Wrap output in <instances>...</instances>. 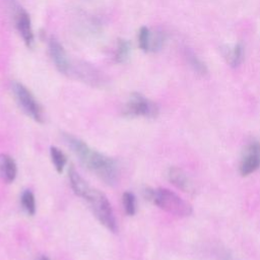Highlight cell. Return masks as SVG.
<instances>
[{
  "label": "cell",
  "instance_id": "6da1fadb",
  "mask_svg": "<svg viewBox=\"0 0 260 260\" xmlns=\"http://www.w3.org/2000/svg\"><path fill=\"white\" fill-rule=\"evenodd\" d=\"M62 138L83 167L107 185L117 184L120 170L115 159L92 149L83 140L70 133H62Z\"/></svg>",
  "mask_w": 260,
  "mask_h": 260
},
{
  "label": "cell",
  "instance_id": "7a4b0ae2",
  "mask_svg": "<svg viewBox=\"0 0 260 260\" xmlns=\"http://www.w3.org/2000/svg\"><path fill=\"white\" fill-rule=\"evenodd\" d=\"M69 184L73 192L80 198H82L96 219L109 231L115 233L117 231L116 218L106 195L100 190L91 187L74 169L73 166L69 168L68 171Z\"/></svg>",
  "mask_w": 260,
  "mask_h": 260
},
{
  "label": "cell",
  "instance_id": "3957f363",
  "mask_svg": "<svg viewBox=\"0 0 260 260\" xmlns=\"http://www.w3.org/2000/svg\"><path fill=\"white\" fill-rule=\"evenodd\" d=\"M144 196L160 209L180 217L192 213V206L175 192L166 188H146Z\"/></svg>",
  "mask_w": 260,
  "mask_h": 260
},
{
  "label": "cell",
  "instance_id": "277c9868",
  "mask_svg": "<svg viewBox=\"0 0 260 260\" xmlns=\"http://www.w3.org/2000/svg\"><path fill=\"white\" fill-rule=\"evenodd\" d=\"M12 91L20 109L34 121L43 123L45 120L43 108L30 90L27 89L23 84L14 82L12 84Z\"/></svg>",
  "mask_w": 260,
  "mask_h": 260
},
{
  "label": "cell",
  "instance_id": "5b68a950",
  "mask_svg": "<svg viewBox=\"0 0 260 260\" xmlns=\"http://www.w3.org/2000/svg\"><path fill=\"white\" fill-rule=\"evenodd\" d=\"M123 115L131 118H155L158 115V107L155 103L148 100L141 93L133 92L123 109Z\"/></svg>",
  "mask_w": 260,
  "mask_h": 260
},
{
  "label": "cell",
  "instance_id": "8992f818",
  "mask_svg": "<svg viewBox=\"0 0 260 260\" xmlns=\"http://www.w3.org/2000/svg\"><path fill=\"white\" fill-rule=\"evenodd\" d=\"M260 168V142L251 141L244 150L241 162L240 174L243 177H247Z\"/></svg>",
  "mask_w": 260,
  "mask_h": 260
},
{
  "label": "cell",
  "instance_id": "52a82bcc",
  "mask_svg": "<svg viewBox=\"0 0 260 260\" xmlns=\"http://www.w3.org/2000/svg\"><path fill=\"white\" fill-rule=\"evenodd\" d=\"M49 51L57 69L64 74H70L72 70L71 64L62 45L57 40L51 39L49 42Z\"/></svg>",
  "mask_w": 260,
  "mask_h": 260
},
{
  "label": "cell",
  "instance_id": "ba28073f",
  "mask_svg": "<svg viewBox=\"0 0 260 260\" xmlns=\"http://www.w3.org/2000/svg\"><path fill=\"white\" fill-rule=\"evenodd\" d=\"M167 177L168 180L178 189L189 193L194 191V186L193 183L191 182V179L182 169L177 167L169 168L167 172Z\"/></svg>",
  "mask_w": 260,
  "mask_h": 260
},
{
  "label": "cell",
  "instance_id": "9c48e42d",
  "mask_svg": "<svg viewBox=\"0 0 260 260\" xmlns=\"http://www.w3.org/2000/svg\"><path fill=\"white\" fill-rule=\"evenodd\" d=\"M16 28L21 36L23 42L27 47H31L34 44V32L30 24V19L26 11L23 9H19L16 13L15 18Z\"/></svg>",
  "mask_w": 260,
  "mask_h": 260
},
{
  "label": "cell",
  "instance_id": "30bf717a",
  "mask_svg": "<svg viewBox=\"0 0 260 260\" xmlns=\"http://www.w3.org/2000/svg\"><path fill=\"white\" fill-rule=\"evenodd\" d=\"M17 168L14 159L7 154H0V178L7 183L15 180Z\"/></svg>",
  "mask_w": 260,
  "mask_h": 260
},
{
  "label": "cell",
  "instance_id": "8fae6325",
  "mask_svg": "<svg viewBox=\"0 0 260 260\" xmlns=\"http://www.w3.org/2000/svg\"><path fill=\"white\" fill-rule=\"evenodd\" d=\"M50 155H51V159H52V162H53L56 171L59 174L62 173L66 166V162H67V157H66L65 153L58 147L51 146L50 147Z\"/></svg>",
  "mask_w": 260,
  "mask_h": 260
},
{
  "label": "cell",
  "instance_id": "7c38bea8",
  "mask_svg": "<svg viewBox=\"0 0 260 260\" xmlns=\"http://www.w3.org/2000/svg\"><path fill=\"white\" fill-rule=\"evenodd\" d=\"M20 202L22 208L28 215H34L36 213V199L34 193L30 190H24L22 192Z\"/></svg>",
  "mask_w": 260,
  "mask_h": 260
},
{
  "label": "cell",
  "instance_id": "4fadbf2b",
  "mask_svg": "<svg viewBox=\"0 0 260 260\" xmlns=\"http://www.w3.org/2000/svg\"><path fill=\"white\" fill-rule=\"evenodd\" d=\"M186 57L188 60V63L190 64L191 68L198 74L200 75H205L207 73V67L204 64V62H202V60L197 57L193 52L191 51H187L186 52Z\"/></svg>",
  "mask_w": 260,
  "mask_h": 260
},
{
  "label": "cell",
  "instance_id": "5bb4252c",
  "mask_svg": "<svg viewBox=\"0 0 260 260\" xmlns=\"http://www.w3.org/2000/svg\"><path fill=\"white\" fill-rule=\"evenodd\" d=\"M228 62L232 67L239 66L244 58V48L242 44H237L228 53Z\"/></svg>",
  "mask_w": 260,
  "mask_h": 260
},
{
  "label": "cell",
  "instance_id": "9a60e30c",
  "mask_svg": "<svg viewBox=\"0 0 260 260\" xmlns=\"http://www.w3.org/2000/svg\"><path fill=\"white\" fill-rule=\"evenodd\" d=\"M122 203H123V207L125 212L132 216L135 214L136 212V200H135V196L133 193L126 191L123 193L122 195Z\"/></svg>",
  "mask_w": 260,
  "mask_h": 260
},
{
  "label": "cell",
  "instance_id": "2e32d148",
  "mask_svg": "<svg viewBox=\"0 0 260 260\" xmlns=\"http://www.w3.org/2000/svg\"><path fill=\"white\" fill-rule=\"evenodd\" d=\"M150 41H151V31L146 26H142L139 29V34H138L139 48L144 52H150Z\"/></svg>",
  "mask_w": 260,
  "mask_h": 260
},
{
  "label": "cell",
  "instance_id": "e0dca14e",
  "mask_svg": "<svg viewBox=\"0 0 260 260\" xmlns=\"http://www.w3.org/2000/svg\"><path fill=\"white\" fill-rule=\"evenodd\" d=\"M130 54V44L125 40H120L115 54V59L117 62H124L129 57Z\"/></svg>",
  "mask_w": 260,
  "mask_h": 260
},
{
  "label": "cell",
  "instance_id": "ac0fdd59",
  "mask_svg": "<svg viewBox=\"0 0 260 260\" xmlns=\"http://www.w3.org/2000/svg\"><path fill=\"white\" fill-rule=\"evenodd\" d=\"M37 260H51L49 257H47V256H45V255H41V256H39L38 257V259Z\"/></svg>",
  "mask_w": 260,
  "mask_h": 260
}]
</instances>
